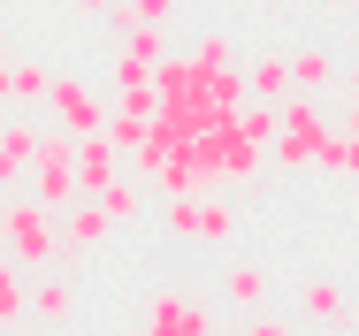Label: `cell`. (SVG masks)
Returning <instances> with one entry per match:
<instances>
[{
    "mask_svg": "<svg viewBox=\"0 0 359 336\" xmlns=\"http://www.w3.org/2000/svg\"><path fill=\"white\" fill-rule=\"evenodd\" d=\"M0 253L15 260V268H54V253H62V214L39 199H8V237H0Z\"/></svg>",
    "mask_w": 359,
    "mask_h": 336,
    "instance_id": "obj_1",
    "label": "cell"
},
{
    "mask_svg": "<svg viewBox=\"0 0 359 336\" xmlns=\"http://www.w3.org/2000/svg\"><path fill=\"white\" fill-rule=\"evenodd\" d=\"M46 123L62 137H92L100 123H107V100H100V84L92 76H76V69H54V84H46Z\"/></svg>",
    "mask_w": 359,
    "mask_h": 336,
    "instance_id": "obj_2",
    "label": "cell"
},
{
    "mask_svg": "<svg viewBox=\"0 0 359 336\" xmlns=\"http://www.w3.org/2000/svg\"><path fill=\"white\" fill-rule=\"evenodd\" d=\"M161 222H168V237H184V245H229V237H237V206H229V191L168 199V206H161Z\"/></svg>",
    "mask_w": 359,
    "mask_h": 336,
    "instance_id": "obj_3",
    "label": "cell"
},
{
    "mask_svg": "<svg viewBox=\"0 0 359 336\" xmlns=\"http://www.w3.org/2000/svg\"><path fill=\"white\" fill-rule=\"evenodd\" d=\"M69 145H76V137H62L54 123H46L39 153H31V176H23V184H31V199H39V206H54V214L76 199V161H69Z\"/></svg>",
    "mask_w": 359,
    "mask_h": 336,
    "instance_id": "obj_4",
    "label": "cell"
},
{
    "mask_svg": "<svg viewBox=\"0 0 359 336\" xmlns=\"http://www.w3.org/2000/svg\"><path fill=\"white\" fill-rule=\"evenodd\" d=\"M145 336H215V314H207V298L168 283V290L145 298Z\"/></svg>",
    "mask_w": 359,
    "mask_h": 336,
    "instance_id": "obj_5",
    "label": "cell"
},
{
    "mask_svg": "<svg viewBox=\"0 0 359 336\" xmlns=\"http://www.w3.org/2000/svg\"><path fill=\"white\" fill-rule=\"evenodd\" d=\"M69 161H76V199H100V191L123 176V153H115L100 130H92V137H76V145H69Z\"/></svg>",
    "mask_w": 359,
    "mask_h": 336,
    "instance_id": "obj_6",
    "label": "cell"
},
{
    "mask_svg": "<svg viewBox=\"0 0 359 336\" xmlns=\"http://www.w3.org/2000/svg\"><path fill=\"white\" fill-rule=\"evenodd\" d=\"M39 137H46V123H31V115H8V123H0V191L31 176V153H39Z\"/></svg>",
    "mask_w": 359,
    "mask_h": 336,
    "instance_id": "obj_7",
    "label": "cell"
},
{
    "mask_svg": "<svg viewBox=\"0 0 359 336\" xmlns=\"http://www.w3.org/2000/svg\"><path fill=\"white\" fill-rule=\"evenodd\" d=\"M107 237H115V222H107L100 199H69L62 206V253H92V245H107Z\"/></svg>",
    "mask_w": 359,
    "mask_h": 336,
    "instance_id": "obj_8",
    "label": "cell"
},
{
    "mask_svg": "<svg viewBox=\"0 0 359 336\" xmlns=\"http://www.w3.org/2000/svg\"><path fill=\"white\" fill-rule=\"evenodd\" d=\"M222 298H229L237 314H252V306L268 298V268H260V260H229V268H222Z\"/></svg>",
    "mask_w": 359,
    "mask_h": 336,
    "instance_id": "obj_9",
    "label": "cell"
},
{
    "mask_svg": "<svg viewBox=\"0 0 359 336\" xmlns=\"http://www.w3.org/2000/svg\"><path fill=\"white\" fill-rule=\"evenodd\" d=\"M145 130H153V107H123V100H115V107H107V123H100V137H107L115 153H138Z\"/></svg>",
    "mask_w": 359,
    "mask_h": 336,
    "instance_id": "obj_10",
    "label": "cell"
},
{
    "mask_svg": "<svg viewBox=\"0 0 359 336\" xmlns=\"http://www.w3.org/2000/svg\"><path fill=\"white\" fill-rule=\"evenodd\" d=\"M337 84V54L329 46H298L290 54V92H329Z\"/></svg>",
    "mask_w": 359,
    "mask_h": 336,
    "instance_id": "obj_11",
    "label": "cell"
},
{
    "mask_svg": "<svg viewBox=\"0 0 359 336\" xmlns=\"http://www.w3.org/2000/svg\"><path fill=\"white\" fill-rule=\"evenodd\" d=\"M69 314H76V290L62 275H39V283H31V321H54V329H62Z\"/></svg>",
    "mask_w": 359,
    "mask_h": 336,
    "instance_id": "obj_12",
    "label": "cell"
},
{
    "mask_svg": "<svg viewBox=\"0 0 359 336\" xmlns=\"http://www.w3.org/2000/svg\"><path fill=\"white\" fill-rule=\"evenodd\" d=\"M15 321H31V283H23V268L0 253V329H15Z\"/></svg>",
    "mask_w": 359,
    "mask_h": 336,
    "instance_id": "obj_13",
    "label": "cell"
},
{
    "mask_svg": "<svg viewBox=\"0 0 359 336\" xmlns=\"http://www.w3.org/2000/svg\"><path fill=\"white\" fill-rule=\"evenodd\" d=\"M46 84H54V69H46V62H8V107H39Z\"/></svg>",
    "mask_w": 359,
    "mask_h": 336,
    "instance_id": "obj_14",
    "label": "cell"
},
{
    "mask_svg": "<svg viewBox=\"0 0 359 336\" xmlns=\"http://www.w3.org/2000/svg\"><path fill=\"white\" fill-rule=\"evenodd\" d=\"M100 206H107V222H115V229H130V222L145 214V184H138V176H115V184L100 191Z\"/></svg>",
    "mask_w": 359,
    "mask_h": 336,
    "instance_id": "obj_15",
    "label": "cell"
},
{
    "mask_svg": "<svg viewBox=\"0 0 359 336\" xmlns=\"http://www.w3.org/2000/svg\"><path fill=\"white\" fill-rule=\"evenodd\" d=\"M100 15H107V31H130V23H168L176 0H107Z\"/></svg>",
    "mask_w": 359,
    "mask_h": 336,
    "instance_id": "obj_16",
    "label": "cell"
},
{
    "mask_svg": "<svg viewBox=\"0 0 359 336\" xmlns=\"http://www.w3.org/2000/svg\"><path fill=\"white\" fill-rule=\"evenodd\" d=\"M229 130L245 137V145H260V153H268V137H276V100H245V107L229 115Z\"/></svg>",
    "mask_w": 359,
    "mask_h": 336,
    "instance_id": "obj_17",
    "label": "cell"
},
{
    "mask_svg": "<svg viewBox=\"0 0 359 336\" xmlns=\"http://www.w3.org/2000/svg\"><path fill=\"white\" fill-rule=\"evenodd\" d=\"M252 100H290V54H268V62H252Z\"/></svg>",
    "mask_w": 359,
    "mask_h": 336,
    "instance_id": "obj_18",
    "label": "cell"
},
{
    "mask_svg": "<svg viewBox=\"0 0 359 336\" xmlns=\"http://www.w3.org/2000/svg\"><path fill=\"white\" fill-rule=\"evenodd\" d=\"M306 314H313L321 329H344V290H337L329 275H313V283H306Z\"/></svg>",
    "mask_w": 359,
    "mask_h": 336,
    "instance_id": "obj_19",
    "label": "cell"
},
{
    "mask_svg": "<svg viewBox=\"0 0 359 336\" xmlns=\"http://www.w3.org/2000/svg\"><path fill=\"white\" fill-rule=\"evenodd\" d=\"M191 62H199V69H229V62H237V46H229V31H207V39L191 46Z\"/></svg>",
    "mask_w": 359,
    "mask_h": 336,
    "instance_id": "obj_20",
    "label": "cell"
},
{
    "mask_svg": "<svg viewBox=\"0 0 359 336\" xmlns=\"http://www.w3.org/2000/svg\"><path fill=\"white\" fill-rule=\"evenodd\" d=\"M245 336H290V321H276V314H260V306H252V321H245Z\"/></svg>",
    "mask_w": 359,
    "mask_h": 336,
    "instance_id": "obj_21",
    "label": "cell"
},
{
    "mask_svg": "<svg viewBox=\"0 0 359 336\" xmlns=\"http://www.w3.org/2000/svg\"><path fill=\"white\" fill-rule=\"evenodd\" d=\"M344 92H352V100H344V130H359V69L344 76Z\"/></svg>",
    "mask_w": 359,
    "mask_h": 336,
    "instance_id": "obj_22",
    "label": "cell"
},
{
    "mask_svg": "<svg viewBox=\"0 0 359 336\" xmlns=\"http://www.w3.org/2000/svg\"><path fill=\"white\" fill-rule=\"evenodd\" d=\"M100 8H107V0H76V15H100Z\"/></svg>",
    "mask_w": 359,
    "mask_h": 336,
    "instance_id": "obj_23",
    "label": "cell"
},
{
    "mask_svg": "<svg viewBox=\"0 0 359 336\" xmlns=\"http://www.w3.org/2000/svg\"><path fill=\"white\" fill-rule=\"evenodd\" d=\"M0 107H8V62H0Z\"/></svg>",
    "mask_w": 359,
    "mask_h": 336,
    "instance_id": "obj_24",
    "label": "cell"
},
{
    "mask_svg": "<svg viewBox=\"0 0 359 336\" xmlns=\"http://www.w3.org/2000/svg\"><path fill=\"white\" fill-rule=\"evenodd\" d=\"M0 237H8V206H0Z\"/></svg>",
    "mask_w": 359,
    "mask_h": 336,
    "instance_id": "obj_25",
    "label": "cell"
},
{
    "mask_svg": "<svg viewBox=\"0 0 359 336\" xmlns=\"http://www.w3.org/2000/svg\"><path fill=\"white\" fill-rule=\"evenodd\" d=\"M0 62H8V54H0Z\"/></svg>",
    "mask_w": 359,
    "mask_h": 336,
    "instance_id": "obj_26",
    "label": "cell"
}]
</instances>
